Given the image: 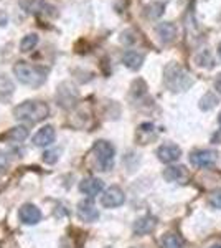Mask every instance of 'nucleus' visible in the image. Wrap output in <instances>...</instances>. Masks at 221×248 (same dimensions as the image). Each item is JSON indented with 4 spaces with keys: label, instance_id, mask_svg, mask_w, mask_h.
Here are the masks:
<instances>
[{
    "label": "nucleus",
    "instance_id": "obj_2",
    "mask_svg": "<svg viewBox=\"0 0 221 248\" xmlns=\"http://www.w3.org/2000/svg\"><path fill=\"white\" fill-rule=\"evenodd\" d=\"M14 75L22 85H27L30 88H38L46 81V71L40 66L30 65L25 62H18L14 66Z\"/></svg>",
    "mask_w": 221,
    "mask_h": 248
},
{
    "label": "nucleus",
    "instance_id": "obj_3",
    "mask_svg": "<svg viewBox=\"0 0 221 248\" xmlns=\"http://www.w3.org/2000/svg\"><path fill=\"white\" fill-rule=\"evenodd\" d=\"M165 85L168 86V90L175 91V93L187 91L188 88L193 85V78L178 63H170L165 68Z\"/></svg>",
    "mask_w": 221,
    "mask_h": 248
},
{
    "label": "nucleus",
    "instance_id": "obj_4",
    "mask_svg": "<svg viewBox=\"0 0 221 248\" xmlns=\"http://www.w3.org/2000/svg\"><path fill=\"white\" fill-rule=\"evenodd\" d=\"M92 153H94L96 162L101 167V170H111L114 167V159H116V149L109 141H96L92 146Z\"/></svg>",
    "mask_w": 221,
    "mask_h": 248
},
{
    "label": "nucleus",
    "instance_id": "obj_18",
    "mask_svg": "<svg viewBox=\"0 0 221 248\" xmlns=\"http://www.w3.org/2000/svg\"><path fill=\"white\" fill-rule=\"evenodd\" d=\"M160 247L162 248H182L183 242L178 235L175 233H165L162 238H160Z\"/></svg>",
    "mask_w": 221,
    "mask_h": 248
},
{
    "label": "nucleus",
    "instance_id": "obj_24",
    "mask_svg": "<svg viewBox=\"0 0 221 248\" xmlns=\"http://www.w3.org/2000/svg\"><path fill=\"white\" fill-rule=\"evenodd\" d=\"M10 167V159L3 151H0V174H5Z\"/></svg>",
    "mask_w": 221,
    "mask_h": 248
},
{
    "label": "nucleus",
    "instance_id": "obj_27",
    "mask_svg": "<svg viewBox=\"0 0 221 248\" xmlns=\"http://www.w3.org/2000/svg\"><path fill=\"white\" fill-rule=\"evenodd\" d=\"M215 86H216V90H218V93H221V75L218 78H216V81H215Z\"/></svg>",
    "mask_w": 221,
    "mask_h": 248
},
{
    "label": "nucleus",
    "instance_id": "obj_22",
    "mask_svg": "<svg viewBox=\"0 0 221 248\" xmlns=\"http://www.w3.org/2000/svg\"><path fill=\"white\" fill-rule=\"evenodd\" d=\"M216 105H218V98L211 93H206L202 99H200V109L202 111H210Z\"/></svg>",
    "mask_w": 221,
    "mask_h": 248
},
{
    "label": "nucleus",
    "instance_id": "obj_11",
    "mask_svg": "<svg viewBox=\"0 0 221 248\" xmlns=\"http://www.w3.org/2000/svg\"><path fill=\"white\" fill-rule=\"evenodd\" d=\"M78 217L81 218L83 222L92 223L99 218V210L91 201H81L78 203Z\"/></svg>",
    "mask_w": 221,
    "mask_h": 248
},
{
    "label": "nucleus",
    "instance_id": "obj_12",
    "mask_svg": "<svg viewBox=\"0 0 221 248\" xmlns=\"http://www.w3.org/2000/svg\"><path fill=\"white\" fill-rule=\"evenodd\" d=\"M55 138H56V133H55V127L53 126H45L42 129L37 131V134L33 136V144L37 147H48L55 142Z\"/></svg>",
    "mask_w": 221,
    "mask_h": 248
},
{
    "label": "nucleus",
    "instance_id": "obj_23",
    "mask_svg": "<svg viewBox=\"0 0 221 248\" xmlns=\"http://www.w3.org/2000/svg\"><path fill=\"white\" fill-rule=\"evenodd\" d=\"M59 154H61V151H59V149L45 151V154H43V162H46V164H55V162L59 159Z\"/></svg>",
    "mask_w": 221,
    "mask_h": 248
},
{
    "label": "nucleus",
    "instance_id": "obj_6",
    "mask_svg": "<svg viewBox=\"0 0 221 248\" xmlns=\"http://www.w3.org/2000/svg\"><path fill=\"white\" fill-rule=\"evenodd\" d=\"M216 161H218V153L213 149H198L190 154V162L196 167H202V169L213 167Z\"/></svg>",
    "mask_w": 221,
    "mask_h": 248
},
{
    "label": "nucleus",
    "instance_id": "obj_15",
    "mask_svg": "<svg viewBox=\"0 0 221 248\" xmlns=\"http://www.w3.org/2000/svg\"><path fill=\"white\" fill-rule=\"evenodd\" d=\"M155 30H157V35H159L160 40H162L163 43L174 42L175 37H177V27L174 25V23H170V22L159 23Z\"/></svg>",
    "mask_w": 221,
    "mask_h": 248
},
{
    "label": "nucleus",
    "instance_id": "obj_25",
    "mask_svg": "<svg viewBox=\"0 0 221 248\" xmlns=\"http://www.w3.org/2000/svg\"><path fill=\"white\" fill-rule=\"evenodd\" d=\"M208 202H210V205L213 209H221V192H215V194L210 195V199H208Z\"/></svg>",
    "mask_w": 221,
    "mask_h": 248
},
{
    "label": "nucleus",
    "instance_id": "obj_28",
    "mask_svg": "<svg viewBox=\"0 0 221 248\" xmlns=\"http://www.w3.org/2000/svg\"><path fill=\"white\" fill-rule=\"evenodd\" d=\"M218 124H220V127H221V111H220V116H218Z\"/></svg>",
    "mask_w": 221,
    "mask_h": 248
},
{
    "label": "nucleus",
    "instance_id": "obj_13",
    "mask_svg": "<svg viewBox=\"0 0 221 248\" xmlns=\"http://www.w3.org/2000/svg\"><path fill=\"white\" fill-rule=\"evenodd\" d=\"M157 227V220L152 215H144V217L137 218L134 222V233L135 235H147L154 232Z\"/></svg>",
    "mask_w": 221,
    "mask_h": 248
},
{
    "label": "nucleus",
    "instance_id": "obj_30",
    "mask_svg": "<svg viewBox=\"0 0 221 248\" xmlns=\"http://www.w3.org/2000/svg\"><path fill=\"white\" fill-rule=\"evenodd\" d=\"M218 53H220V57H221V45L218 46Z\"/></svg>",
    "mask_w": 221,
    "mask_h": 248
},
{
    "label": "nucleus",
    "instance_id": "obj_21",
    "mask_svg": "<svg viewBox=\"0 0 221 248\" xmlns=\"http://www.w3.org/2000/svg\"><path fill=\"white\" fill-rule=\"evenodd\" d=\"M14 93V83L5 75H0V99L10 98Z\"/></svg>",
    "mask_w": 221,
    "mask_h": 248
},
{
    "label": "nucleus",
    "instance_id": "obj_26",
    "mask_svg": "<svg viewBox=\"0 0 221 248\" xmlns=\"http://www.w3.org/2000/svg\"><path fill=\"white\" fill-rule=\"evenodd\" d=\"M7 23V15L3 12H0V25H5Z\"/></svg>",
    "mask_w": 221,
    "mask_h": 248
},
{
    "label": "nucleus",
    "instance_id": "obj_17",
    "mask_svg": "<svg viewBox=\"0 0 221 248\" xmlns=\"http://www.w3.org/2000/svg\"><path fill=\"white\" fill-rule=\"evenodd\" d=\"M28 138V129L25 126H17V127H12L7 134H3V139L10 142H23Z\"/></svg>",
    "mask_w": 221,
    "mask_h": 248
},
{
    "label": "nucleus",
    "instance_id": "obj_8",
    "mask_svg": "<svg viewBox=\"0 0 221 248\" xmlns=\"http://www.w3.org/2000/svg\"><path fill=\"white\" fill-rule=\"evenodd\" d=\"M18 218L25 225H37L40 220H42V212L33 203H23L18 209Z\"/></svg>",
    "mask_w": 221,
    "mask_h": 248
},
{
    "label": "nucleus",
    "instance_id": "obj_16",
    "mask_svg": "<svg viewBox=\"0 0 221 248\" xmlns=\"http://www.w3.org/2000/svg\"><path fill=\"white\" fill-rule=\"evenodd\" d=\"M122 63L126 65L129 70L135 71L142 66L144 63V55H140L139 51H134V50H127L126 53L122 55Z\"/></svg>",
    "mask_w": 221,
    "mask_h": 248
},
{
    "label": "nucleus",
    "instance_id": "obj_10",
    "mask_svg": "<svg viewBox=\"0 0 221 248\" xmlns=\"http://www.w3.org/2000/svg\"><path fill=\"white\" fill-rule=\"evenodd\" d=\"M79 190L88 197H96L104 190V182L98 177H86L79 182Z\"/></svg>",
    "mask_w": 221,
    "mask_h": 248
},
{
    "label": "nucleus",
    "instance_id": "obj_20",
    "mask_svg": "<svg viewBox=\"0 0 221 248\" xmlns=\"http://www.w3.org/2000/svg\"><path fill=\"white\" fill-rule=\"evenodd\" d=\"M37 45H38V35L28 33L22 38V42H20V50H22L23 53H28V51H31Z\"/></svg>",
    "mask_w": 221,
    "mask_h": 248
},
{
    "label": "nucleus",
    "instance_id": "obj_19",
    "mask_svg": "<svg viewBox=\"0 0 221 248\" xmlns=\"http://www.w3.org/2000/svg\"><path fill=\"white\" fill-rule=\"evenodd\" d=\"M163 9H165V3H163V2H152V3H148V5L146 7L147 18H150V20L159 18L160 15L163 14Z\"/></svg>",
    "mask_w": 221,
    "mask_h": 248
},
{
    "label": "nucleus",
    "instance_id": "obj_31",
    "mask_svg": "<svg viewBox=\"0 0 221 248\" xmlns=\"http://www.w3.org/2000/svg\"><path fill=\"white\" fill-rule=\"evenodd\" d=\"M0 189H2V186H0Z\"/></svg>",
    "mask_w": 221,
    "mask_h": 248
},
{
    "label": "nucleus",
    "instance_id": "obj_5",
    "mask_svg": "<svg viewBox=\"0 0 221 248\" xmlns=\"http://www.w3.org/2000/svg\"><path fill=\"white\" fill-rule=\"evenodd\" d=\"M78 98H79L78 90L71 83H61L58 91H56V101H58V105L61 108H65V109L73 108L76 105V101H78Z\"/></svg>",
    "mask_w": 221,
    "mask_h": 248
},
{
    "label": "nucleus",
    "instance_id": "obj_9",
    "mask_svg": "<svg viewBox=\"0 0 221 248\" xmlns=\"http://www.w3.org/2000/svg\"><path fill=\"white\" fill-rule=\"evenodd\" d=\"M182 155V149H180L177 144H162V146L157 149V157L159 161H162L163 164H172L177 162Z\"/></svg>",
    "mask_w": 221,
    "mask_h": 248
},
{
    "label": "nucleus",
    "instance_id": "obj_1",
    "mask_svg": "<svg viewBox=\"0 0 221 248\" xmlns=\"http://www.w3.org/2000/svg\"><path fill=\"white\" fill-rule=\"evenodd\" d=\"M50 114V108L43 101H23L14 109V118L17 121L28 123V124H37L48 118Z\"/></svg>",
    "mask_w": 221,
    "mask_h": 248
},
{
    "label": "nucleus",
    "instance_id": "obj_14",
    "mask_svg": "<svg viewBox=\"0 0 221 248\" xmlns=\"http://www.w3.org/2000/svg\"><path fill=\"white\" fill-rule=\"evenodd\" d=\"M162 175L167 182H182L188 177V172L183 166H170L163 170Z\"/></svg>",
    "mask_w": 221,
    "mask_h": 248
},
{
    "label": "nucleus",
    "instance_id": "obj_7",
    "mask_svg": "<svg viewBox=\"0 0 221 248\" xmlns=\"http://www.w3.org/2000/svg\"><path fill=\"white\" fill-rule=\"evenodd\" d=\"M126 202V194L124 190L118 186H111L109 189H106L101 195V203L106 209H116V207H120Z\"/></svg>",
    "mask_w": 221,
    "mask_h": 248
},
{
    "label": "nucleus",
    "instance_id": "obj_29",
    "mask_svg": "<svg viewBox=\"0 0 221 248\" xmlns=\"http://www.w3.org/2000/svg\"><path fill=\"white\" fill-rule=\"evenodd\" d=\"M210 248H221V245H213V247H210Z\"/></svg>",
    "mask_w": 221,
    "mask_h": 248
}]
</instances>
